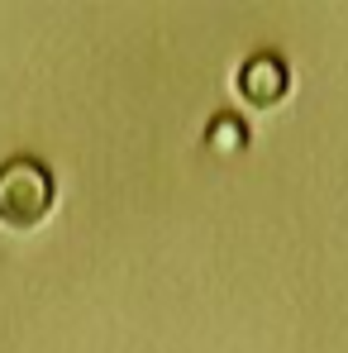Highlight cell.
Instances as JSON below:
<instances>
[{
    "label": "cell",
    "mask_w": 348,
    "mask_h": 353,
    "mask_svg": "<svg viewBox=\"0 0 348 353\" xmlns=\"http://www.w3.org/2000/svg\"><path fill=\"white\" fill-rule=\"evenodd\" d=\"M53 205V176L34 158H10L0 163V220L10 230H29L48 215Z\"/></svg>",
    "instance_id": "6da1fadb"
},
{
    "label": "cell",
    "mask_w": 348,
    "mask_h": 353,
    "mask_svg": "<svg viewBox=\"0 0 348 353\" xmlns=\"http://www.w3.org/2000/svg\"><path fill=\"white\" fill-rule=\"evenodd\" d=\"M238 91H243L248 105H277V101L287 96V67L272 58V53H258V58L243 62Z\"/></svg>",
    "instance_id": "7a4b0ae2"
},
{
    "label": "cell",
    "mask_w": 348,
    "mask_h": 353,
    "mask_svg": "<svg viewBox=\"0 0 348 353\" xmlns=\"http://www.w3.org/2000/svg\"><path fill=\"white\" fill-rule=\"evenodd\" d=\"M205 143L215 148V153H238L243 143H248V134H243V124L234 115H215L210 119V134H205Z\"/></svg>",
    "instance_id": "3957f363"
}]
</instances>
